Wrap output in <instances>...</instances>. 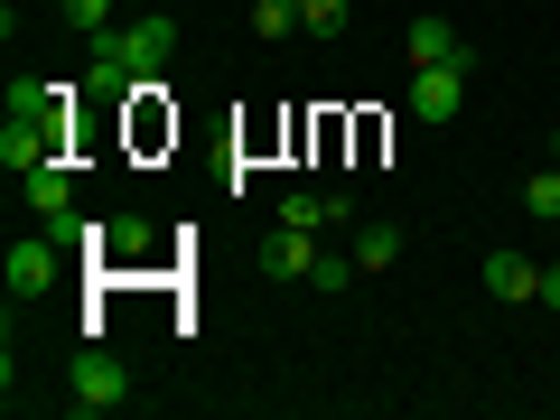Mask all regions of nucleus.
<instances>
[{
	"label": "nucleus",
	"instance_id": "5",
	"mask_svg": "<svg viewBox=\"0 0 560 420\" xmlns=\"http://www.w3.org/2000/svg\"><path fill=\"white\" fill-rule=\"evenodd\" d=\"M66 271V243H10V261H0V280H10V300H28V290H47V280Z\"/></svg>",
	"mask_w": 560,
	"mask_h": 420
},
{
	"label": "nucleus",
	"instance_id": "14",
	"mask_svg": "<svg viewBox=\"0 0 560 420\" xmlns=\"http://www.w3.org/2000/svg\"><path fill=\"white\" fill-rule=\"evenodd\" d=\"M346 20H355V0H300V28H308V38H346Z\"/></svg>",
	"mask_w": 560,
	"mask_h": 420
},
{
	"label": "nucleus",
	"instance_id": "7",
	"mask_svg": "<svg viewBox=\"0 0 560 420\" xmlns=\"http://www.w3.org/2000/svg\"><path fill=\"white\" fill-rule=\"evenodd\" d=\"M261 271L271 280H308L318 271V234H308V224H280V234L261 243Z\"/></svg>",
	"mask_w": 560,
	"mask_h": 420
},
{
	"label": "nucleus",
	"instance_id": "17",
	"mask_svg": "<svg viewBox=\"0 0 560 420\" xmlns=\"http://www.w3.org/2000/svg\"><path fill=\"white\" fill-rule=\"evenodd\" d=\"M355 280V253H318V271H308V290H346Z\"/></svg>",
	"mask_w": 560,
	"mask_h": 420
},
{
	"label": "nucleus",
	"instance_id": "19",
	"mask_svg": "<svg viewBox=\"0 0 560 420\" xmlns=\"http://www.w3.org/2000/svg\"><path fill=\"white\" fill-rule=\"evenodd\" d=\"M551 160H560V131H551Z\"/></svg>",
	"mask_w": 560,
	"mask_h": 420
},
{
	"label": "nucleus",
	"instance_id": "8",
	"mask_svg": "<svg viewBox=\"0 0 560 420\" xmlns=\"http://www.w3.org/2000/svg\"><path fill=\"white\" fill-rule=\"evenodd\" d=\"M411 66H477V47L448 20H411Z\"/></svg>",
	"mask_w": 560,
	"mask_h": 420
},
{
	"label": "nucleus",
	"instance_id": "12",
	"mask_svg": "<svg viewBox=\"0 0 560 420\" xmlns=\"http://www.w3.org/2000/svg\"><path fill=\"white\" fill-rule=\"evenodd\" d=\"M94 253H103V261H150V224H140V215H113Z\"/></svg>",
	"mask_w": 560,
	"mask_h": 420
},
{
	"label": "nucleus",
	"instance_id": "16",
	"mask_svg": "<svg viewBox=\"0 0 560 420\" xmlns=\"http://www.w3.org/2000/svg\"><path fill=\"white\" fill-rule=\"evenodd\" d=\"M253 28L261 38H290V28H300V0H253Z\"/></svg>",
	"mask_w": 560,
	"mask_h": 420
},
{
	"label": "nucleus",
	"instance_id": "10",
	"mask_svg": "<svg viewBox=\"0 0 560 420\" xmlns=\"http://www.w3.org/2000/svg\"><path fill=\"white\" fill-rule=\"evenodd\" d=\"M28 206H38V215H66V206H75V168H66V160H47V168H28Z\"/></svg>",
	"mask_w": 560,
	"mask_h": 420
},
{
	"label": "nucleus",
	"instance_id": "9",
	"mask_svg": "<svg viewBox=\"0 0 560 420\" xmlns=\"http://www.w3.org/2000/svg\"><path fill=\"white\" fill-rule=\"evenodd\" d=\"M533 290H541L533 253H486V300H533Z\"/></svg>",
	"mask_w": 560,
	"mask_h": 420
},
{
	"label": "nucleus",
	"instance_id": "3",
	"mask_svg": "<svg viewBox=\"0 0 560 420\" xmlns=\"http://www.w3.org/2000/svg\"><path fill=\"white\" fill-rule=\"evenodd\" d=\"M66 393H75V411H121V401H131V364L103 355V346H84V355L66 364Z\"/></svg>",
	"mask_w": 560,
	"mask_h": 420
},
{
	"label": "nucleus",
	"instance_id": "4",
	"mask_svg": "<svg viewBox=\"0 0 560 420\" xmlns=\"http://www.w3.org/2000/svg\"><path fill=\"white\" fill-rule=\"evenodd\" d=\"M467 75H477V66H411V113L420 121H458Z\"/></svg>",
	"mask_w": 560,
	"mask_h": 420
},
{
	"label": "nucleus",
	"instance_id": "15",
	"mask_svg": "<svg viewBox=\"0 0 560 420\" xmlns=\"http://www.w3.org/2000/svg\"><path fill=\"white\" fill-rule=\"evenodd\" d=\"M57 20L84 28V38H113V0H57Z\"/></svg>",
	"mask_w": 560,
	"mask_h": 420
},
{
	"label": "nucleus",
	"instance_id": "2",
	"mask_svg": "<svg viewBox=\"0 0 560 420\" xmlns=\"http://www.w3.org/2000/svg\"><path fill=\"white\" fill-rule=\"evenodd\" d=\"M168 47H178V20H140V28H113V38H94V84L84 94L121 103L150 84V66H168Z\"/></svg>",
	"mask_w": 560,
	"mask_h": 420
},
{
	"label": "nucleus",
	"instance_id": "11",
	"mask_svg": "<svg viewBox=\"0 0 560 420\" xmlns=\"http://www.w3.org/2000/svg\"><path fill=\"white\" fill-rule=\"evenodd\" d=\"M346 253H355V271H393V261H401V224H355V243H346Z\"/></svg>",
	"mask_w": 560,
	"mask_h": 420
},
{
	"label": "nucleus",
	"instance_id": "6",
	"mask_svg": "<svg viewBox=\"0 0 560 420\" xmlns=\"http://www.w3.org/2000/svg\"><path fill=\"white\" fill-rule=\"evenodd\" d=\"M280 224H308V234H355V206H346V197H318V187H290V197H280Z\"/></svg>",
	"mask_w": 560,
	"mask_h": 420
},
{
	"label": "nucleus",
	"instance_id": "13",
	"mask_svg": "<svg viewBox=\"0 0 560 420\" xmlns=\"http://www.w3.org/2000/svg\"><path fill=\"white\" fill-rule=\"evenodd\" d=\"M523 215H533V224H560V168H533V178H523Z\"/></svg>",
	"mask_w": 560,
	"mask_h": 420
},
{
	"label": "nucleus",
	"instance_id": "18",
	"mask_svg": "<svg viewBox=\"0 0 560 420\" xmlns=\"http://www.w3.org/2000/svg\"><path fill=\"white\" fill-rule=\"evenodd\" d=\"M541 308H560V261H541V290H533Z\"/></svg>",
	"mask_w": 560,
	"mask_h": 420
},
{
	"label": "nucleus",
	"instance_id": "1",
	"mask_svg": "<svg viewBox=\"0 0 560 420\" xmlns=\"http://www.w3.org/2000/svg\"><path fill=\"white\" fill-rule=\"evenodd\" d=\"M66 121H75V103H66V84H10V131H0V168H47L66 160Z\"/></svg>",
	"mask_w": 560,
	"mask_h": 420
}]
</instances>
